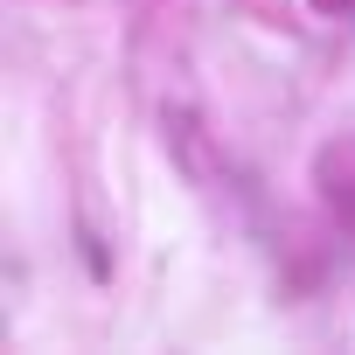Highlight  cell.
Returning a JSON list of instances; mask_svg holds the SVG:
<instances>
[{"instance_id": "obj_1", "label": "cell", "mask_w": 355, "mask_h": 355, "mask_svg": "<svg viewBox=\"0 0 355 355\" xmlns=\"http://www.w3.org/2000/svg\"><path fill=\"white\" fill-rule=\"evenodd\" d=\"M160 139H167V153L174 160H182V174H189V182H223V160H216V146H209V132H202V119L196 112H182V105H174V112H160Z\"/></svg>"}, {"instance_id": "obj_2", "label": "cell", "mask_w": 355, "mask_h": 355, "mask_svg": "<svg viewBox=\"0 0 355 355\" xmlns=\"http://www.w3.org/2000/svg\"><path fill=\"white\" fill-rule=\"evenodd\" d=\"M320 189H327V202L341 216H355V139H334L320 153Z\"/></svg>"}, {"instance_id": "obj_3", "label": "cell", "mask_w": 355, "mask_h": 355, "mask_svg": "<svg viewBox=\"0 0 355 355\" xmlns=\"http://www.w3.org/2000/svg\"><path fill=\"white\" fill-rule=\"evenodd\" d=\"M355 0H313V15H348Z\"/></svg>"}]
</instances>
